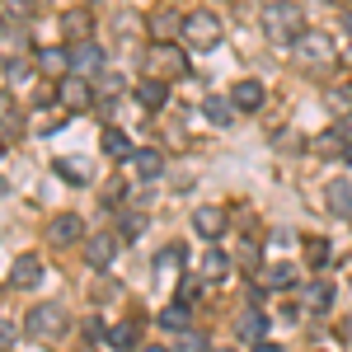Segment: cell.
Segmentation results:
<instances>
[{"mask_svg": "<svg viewBox=\"0 0 352 352\" xmlns=\"http://www.w3.org/2000/svg\"><path fill=\"white\" fill-rule=\"evenodd\" d=\"M179 352H212V343L197 329H188V333H179Z\"/></svg>", "mask_w": 352, "mask_h": 352, "instance_id": "836d02e7", "label": "cell"}, {"mask_svg": "<svg viewBox=\"0 0 352 352\" xmlns=\"http://www.w3.org/2000/svg\"><path fill=\"white\" fill-rule=\"evenodd\" d=\"M151 28H155V38H160V43H169V33H184V19H174V14H155Z\"/></svg>", "mask_w": 352, "mask_h": 352, "instance_id": "4dcf8cb0", "label": "cell"}, {"mask_svg": "<svg viewBox=\"0 0 352 352\" xmlns=\"http://www.w3.org/2000/svg\"><path fill=\"white\" fill-rule=\"evenodd\" d=\"M202 277H212V282L230 277V254H221V249H207V254H202Z\"/></svg>", "mask_w": 352, "mask_h": 352, "instance_id": "484cf974", "label": "cell"}, {"mask_svg": "<svg viewBox=\"0 0 352 352\" xmlns=\"http://www.w3.org/2000/svg\"><path fill=\"white\" fill-rule=\"evenodd\" d=\"M249 352H282L277 343H268V338H258V343H249Z\"/></svg>", "mask_w": 352, "mask_h": 352, "instance_id": "f35d334b", "label": "cell"}, {"mask_svg": "<svg viewBox=\"0 0 352 352\" xmlns=\"http://www.w3.org/2000/svg\"><path fill=\"white\" fill-rule=\"evenodd\" d=\"M19 122H24V118H19V109H14V104H10V94H5V99H0V127H5V132H10V127L19 132Z\"/></svg>", "mask_w": 352, "mask_h": 352, "instance_id": "e575fe53", "label": "cell"}, {"mask_svg": "<svg viewBox=\"0 0 352 352\" xmlns=\"http://www.w3.org/2000/svg\"><path fill=\"white\" fill-rule=\"evenodd\" d=\"M296 282V268L292 263H268L263 268V287H272V292H282V287H292Z\"/></svg>", "mask_w": 352, "mask_h": 352, "instance_id": "4316f807", "label": "cell"}, {"mask_svg": "<svg viewBox=\"0 0 352 352\" xmlns=\"http://www.w3.org/2000/svg\"><path fill=\"white\" fill-rule=\"evenodd\" d=\"M141 352H169V348H164V343H146Z\"/></svg>", "mask_w": 352, "mask_h": 352, "instance_id": "ab89813d", "label": "cell"}, {"mask_svg": "<svg viewBox=\"0 0 352 352\" xmlns=\"http://www.w3.org/2000/svg\"><path fill=\"white\" fill-rule=\"evenodd\" d=\"M118 235H109V230H94L89 240H85V258H89V268L94 272H109L113 268V258H118Z\"/></svg>", "mask_w": 352, "mask_h": 352, "instance_id": "8992f818", "label": "cell"}, {"mask_svg": "<svg viewBox=\"0 0 352 352\" xmlns=\"http://www.w3.org/2000/svg\"><path fill=\"white\" fill-rule=\"evenodd\" d=\"M263 333H268V315H263L258 305H244L240 315H235V338H240V343H258Z\"/></svg>", "mask_w": 352, "mask_h": 352, "instance_id": "30bf717a", "label": "cell"}, {"mask_svg": "<svg viewBox=\"0 0 352 352\" xmlns=\"http://www.w3.org/2000/svg\"><path fill=\"white\" fill-rule=\"evenodd\" d=\"M324 202L333 217H352V184H343V179L324 184Z\"/></svg>", "mask_w": 352, "mask_h": 352, "instance_id": "ac0fdd59", "label": "cell"}, {"mask_svg": "<svg viewBox=\"0 0 352 352\" xmlns=\"http://www.w3.org/2000/svg\"><path fill=\"white\" fill-rule=\"evenodd\" d=\"M104 343H109L113 352H132V348H136V324H132V320H122V324H113L109 333H104Z\"/></svg>", "mask_w": 352, "mask_h": 352, "instance_id": "7402d4cb", "label": "cell"}, {"mask_svg": "<svg viewBox=\"0 0 352 352\" xmlns=\"http://www.w3.org/2000/svg\"><path fill=\"white\" fill-rule=\"evenodd\" d=\"M348 221H352V217H348Z\"/></svg>", "mask_w": 352, "mask_h": 352, "instance_id": "bcb514c9", "label": "cell"}, {"mask_svg": "<svg viewBox=\"0 0 352 352\" xmlns=\"http://www.w3.org/2000/svg\"><path fill=\"white\" fill-rule=\"evenodd\" d=\"M184 47H192V52H217L221 47V19L212 14V10H192V14H184Z\"/></svg>", "mask_w": 352, "mask_h": 352, "instance_id": "7a4b0ae2", "label": "cell"}, {"mask_svg": "<svg viewBox=\"0 0 352 352\" xmlns=\"http://www.w3.org/2000/svg\"><path fill=\"white\" fill-rule=\"evenodd\" d=\"M343 28H348V33H352V10H348V14H343Z\"/></svg>", "mask_w": 352, "mask_h": 352, "instance_id": "60d3db41", "label": "cell"}, {"mask_svg": "<svg viewBox=\"0 0 352 352\" xmlns=\"http://www.w3.org/2000/svg\"><path fill=\"white\" fill-rule=\"evenodd\" d=\"M160 329H169V333H188V329H192V305H188V300L164 305V310H160Z\"/></svg>", "mask_w": 352, "mask_h": 352, "instance_id": "e0dca14e", "label": "cell"}, {"mask_svg": "<svg viewBox=\"0 0 352 352\" xmlns=\"http://www.w3.org/2000/svg\"><path fill=\"white\" fill-rule=\"evenodd\" d=\"M136 179H160L164 174V151H132Z\"/></svg>", "mask_w": 352, "mask_h": 352, "instance_id": "d6986e66", "label": "cell"}, {"mask_svg": "<svg viewBox=\"0 0 352 352\" xmlns=\"http://www.w3.org/2000/svg\"><path fill=\"white\" fill-rule=\"evenodd\" d=\"M348 151V136H343V127H329V132L315 136V155L320 160H333V155H343Z\"/></svg>", "mask_w": 352, "mask_h": 352, "instance_id": "44dd1931", "label": "cell"}, {"mask_svg": "<svg viewBox=\"0 0 352 352\" xmlns=\"http://www.w3.org/2000/svg\"><path fill=\"white\" fill-rule=\"evenodd\" d=\"M0 38H5V19H0Z\"/></svg>", "mask_w": 352, "mask_h": 352, "instance_id": "7bdbcfd3", "label": "cell"}, {"mask_svg": "<svg viewBox=\"0 0 352 352\" xmlns=\"http://www.w3.org/2000/svg\"><path fill=\"white\" fill-rule=\"evenodd\" d=\"M61 28H66V38H71V43H80V38H89L94 19H89V10H71V14L61 19Z\"/></svg>", "mask_w": 352, "mask_h": 352, "instance_id": "d4e9b609", "label": "cell"}, {"mask_svg": "<svg viewBox=\"0 0 352 352\" xmlns=\"http://www.w3.org/2000/svg\"><path fill=\"white\" fill-rule=\"evenodd\" d=\"M348 61H352V43H348Z\"/></svg>", "mask_w": 352, "mask_h": 352, "instance_id": "ee69618b", "label": "cell"}, {"mask_svg": "<svg viewBox=\"0 0 352 352\" xmlns=\"http://www.w3.org/2000/svg\"><path fill=\"white\" fill-rule=\"evenodd\" d=\"M296 56L305 66H324L329 56H333V43H329L324 33H300L296 38Z\"/></svg>", "mask_w": 352, "mask_h": 352, "instance_id": "8fae6325", "label": "cell"}, {"mask_svg": "<svg viewBox=\"0 0 352 352\" xmlns=\"http://www.w3.org/2000/svg\"><path fill=\"white\" fill-rule=\"evenodd\" d=\"M14 338H19L14 320H0V352H10V348H14Z\"/></svg>", "mask_w": 352, "mask_h": 352, "instance_id": "d590c367", "label": "cell"}, {"mask_svg": "<svg viewBox=\"0 0 352 352\" xmlns=\"http://www.w3.org/2000/svg\"><path fill=\"white\" fill-rule=\"evenodd\" d=\"M56 104H61L66 113H85L89 104H94V85H89V76L66 71V76L56 80Z\"/></svg>", "mask_w": 352, "mask_h": 352, "instance_id": "5b68a950", "label": "cell"}, {"mask_svg": "<svg viewBox=\"0 0 352 352\" xmlns=\"http://www.w3.org/2000/svg\"><path fill=\"white\" fill-rule=\"evenodd\" d=\"M38 66L66 76V71H71V52H66V47H43V52H38Z\"/></svg>", "mask_w": 352, "mask_h": 352, "instance_id": "f1b7e54d", "label": "cell"}, {"mask_svg": "<svg viewBox=\"0 0 352 352\" xmlns=\"http://www.w3.org/2000/svg\"><path fill=\"white\" fill-rule=\"evenodd\" d=\"M136 104L151 113H160L164 104H169V80H160V76H146V80L136 85Z\"/></svg>", "mask_w": 352, "mask_h": 352, "instance_id": "7c38bea8", "label": "cell"}, {"mask_svg": "<svg viewBox=\"0 0 352 352\" xmlns=\"http://www.w3.org/2000/svg\"><path fill=\"white\" fill-rule=\"evenodd\" d=\"M192 230H197L202 240H221V235H226V212H221V207H197V212H192Z\"/></svg>", "mask_w": 352, "mask_h": 352, "instance_id": "4fadbf2b", "label": "cell"}, {"mask_svg": "<svg viewBox=\"0 0 352 352\" xmlns=\"http://www.w3.org/2000/svg\"><path fill=\"white\" fill-rule=\"evenodd\" d=\"M221 352H230V348H221Z\"/></svg>", "mask_w": 352, "mask_h": 352, "instance_id": "f6af8a7d", "label": "cell"}, {"mask_svg": "<svg viewBox=\"0 0 352 352\" xmlns=\"http://www.w3.org/2000/svg\"><path fill=\"white\" fill-rule=\"evenodd\" d=\"M263 99H268V89H263L258 80H240L235 89H230V104H235L240 113H254V109H263Z\"/></svg>", "mask_w": 352, "mask_h": 352, "instance_id": "9a60e30c", "label": "cell"}, {"mask_svg": "<svg viewBox=\"0 0 352 352\" xmlns=\"http://www.w3.org/2000/svg\"><path fill=\"white\" fill-rule=\"evenodd\" d=\"M179 263H184V244H164L160 254H155V268H179Z\"/></svg>", "mask_w": 352, "mask_h": 352, "instance_id": "d6a6232c", "label": "cell"}, {"mask_svg": "<svg viewBox=\"0 0 352 352\" xmlns=\"http://www.w3.org/2000/svg\"><path fill=\"white\" fill-rule=\"evenodd\" d=\"M343 160H348V164H352V141H348V151H343Z\"/></svg>", "mask_w": 352, "mask_h": 352, "instance_id": "b9f144b4", "label": "cell"}, {"mask_svg": "<svg viewBox=\"0 0 352 352\" xmlns=\"http://www.w3.org/2000/svg\"><path fill=\"white\" fill-rule=\"evenodd\" d=\"M235 113H240V109H235L230 99H221V94H207V99H202V118H207L212 127H230Z\"/></svg>", "mask_w": 352, "mask_h": 352, "instance_id": "2e32d148", "label": "cell"}, {"mask_svg": "<svg viewBox=\"0 0 352 352\" xmlns=\"http://www.w3.org/2000/svg\"><path fill=\"white\" fill-rule=\"evenodd\" d=\"M329 305H333V287H329V282H310V287H305V310L324 315Z\"/></svg>", "mask_w": 352, "mask_h": 352, "instance_id": "cb8c5ba5", "label": "cell"}, {"mask_svg": "<svg viewBox=\"0 0 352 352\" xmlns=\"http://www.w3.org/2000/svg\"><path fill=\"white\" fill-rule=\"evenodd\" d=\"M5 282H10V292H33V287L43 282V258H38V254H19Z\"/></svg>", "mask_w": 352, "mask_h": 352, "instance_id": "ba28073f", "label": "cell"}, {"mask_svg": "<svg viewBox=\"0 0 352 352\" xmlns=\"http://www.w3.org/2000/svg\"><path fill=\"white\" fill-rule=\"evenodd\" d=\"M146 76H160V80L188 76V52L179 43H151L146 47Z\"/></svg>", "mask_w": 352, "mask_h": 352, "instance_id": "3957f363", "label": "cell"}, {"mask_svg": "<svg viewBox=\"0 0 352 352\" xmlns=\"http://www.w3.org/2000/svg\"><path fill=\"white\" fill-rule=\"evenodd\" d=\"M89 85H94V99H118V94L127 89V80H122V76H113V71H99V76H89Z\"/></svg>", "mask_w": 352, "mask_h": 352, "instance_id": "603a6c76", "label": "cell"}, {"mask_svg": "<svg viewBox=\"0 0 352 352\" xmlns=\"http://www.w3.org/2000/svg\"><path fill=\"white\" fill-rule=\"evenodd\" d=\"M324 109L333 113V118H348V113H352V80L329 85V89H324Z\"/></svg>", "mask_w": 352, "mask_h": 352, "instance_id": "ffe728a7", "label": "cell"}, {"mask_svg": "<svg viewBox=\"0 0 352 352\" xmlns=\"http://www.w3.org/2000/svg\"><path fill=\"white\" fill-rule=\"evenodd\" d=\"M197 287H202V277H184V287H179V300H188V305H192Z\"/></svg>", "mask_w": 352, "mask_h": 352, "instance_id": "74e56055", "label": "cell"}, {"mask_svg": "<svg viewBox=\"0 0 352 352\" xmlns=\"http://www.w3.org/2000/svg\"><path fill=\"white\" fill-rule=\"evenodd\" d=\"M263 33L277 47H296V38L305 33V10L292 5V0H272L268 10H263Z\"/></svg>", "mask_w": 352, "mask_h": 352, "instance_id": "6da1fadb", "label": "cell"}, {"mask_svg": "<svg viewBox=\"0 0 352 352\" xmlns=\"http://www.w3.org/2000/svg\"><path fill=\"white\" fill-rule=\"evenodd\" d=\"M52 169H56V174H61V179H71V184H80V188H85V184H89V169H80V164H76V160H56Z\"/></svg>", "mask_w": 352, "mask_h": 352, "instance_id": "1f68e13d", "label": "cell"}, {"mask_svg": "<svg viewBox=\"0 0 352 352\" xmlns=\"http://www.w3.org/2000/svg\"><path fill=\"white\" fill-rule=\"evenodd\" d=\"M47 240H52V249L80 244L85 240V221L76 217V212H61V217H52V226H47Z\"/></svg>", "mask_w": 352, "mask_h": 352, "instance_id": "9c48e42d", "label": "cell"}, {"mask_svg": "<svg viewBox=\"0 0 352 352\" xmlns=\"http://www.w3.org/2000/svg\"><path fill=\"white\" fill-rule=\"evenodd\" d=\"M24 333L28 338H43V343L61 338V333H66V310H61L56 300H38V305L28 310V320H24Z\"/></svg>", "mask_w": 352, "mask_h": 352, "instance_id": "277c9868", "label": "cell"}, {"mask_svg": "<svg viewBox=\"0 0 352 352\" xmlns=\"http://www.w3.org/2000/svg\"><path fill=\"white\" fill-rule=\"evenodd\" d=\"M305 258H310V268H329V240L324 235H310L305 240Z\"/></svg>", "mask_w": 352, "mask_h": 352, "instance_id": "f546056e", "label": "cell"}, {"mask_svg": "<svg viewBox=\"0 0 352 352\" xmlns=\"http://www.w3.org/2000/svg\"><path fill=\"white\" fill-rule=\"evenodd\" d=\"M66 52H71V71H76V76H99V71H104V47H99L94 38L71 43Z\"/></svg>", "mask_w": 352, "mask_h": 352, "instance_id": "52a82bcc", "label": "cell"}, {"mask_svg": "<svg viewBox=\"0 0 352 352\" xmlns=\"http://www.w3.org/2000/svg\"><path fill=\"white\" fill-rule=\"evenodd\" d=\"M104 333H109V329H104V320H99V315H89V320H85V338H89V343H99Z\"/></svg>", "mask_w": 352, "mask_h": 352, "instance_id": "8d00e7d4", "label": "cell"}, {"mask_svg": "<svg viewBox=\"0 0 352 352\" xmlns=\"http://www.w3.org/2000/svg\"><path fill=\"white\" fill-rule=\"evenodd\" d=\"M141 235H146V217H141V212H122V217H118V240H141Z\"/></svg>", "mask_w": 352, "mask_h": 352, "instance_id": "83f0119b", "label": "cell"}, {"mask_svg": "<svg viewBox=\"0 0 352 352\" xmlns=\"http://www.w3.org/2000/svg\"><path fill=\"white\" fill-rule=\"evenodd\" d=\"M99 151H104V155H113V160H132V136L122 132V127H104V132H99Z\"/></svg>", "mask_w": 352, "mask_h": 352, "instance_id": "5bb4252c", "label": "cell"}]
</instances>
